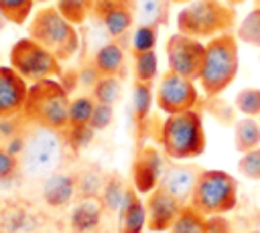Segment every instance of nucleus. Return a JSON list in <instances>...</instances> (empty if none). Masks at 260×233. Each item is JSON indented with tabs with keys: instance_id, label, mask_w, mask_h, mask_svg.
<instances>
[{
	"instance_id": "412c9836",
	"label": "nucleus",
	"mask_w": 260,
	"mask_h": 233,
	"mask_svg": "<svg viewBox=\"0 0 260 233\" xmlns=\"http://www.w3.org/2000/svg\"><path fill=\"white\" fill-rule=\"evenodd\" d=\"M234 148L240 154H246L254 148H260V124L258 118L244 115L234 124Z\"/></svg>"
},
{
	"instance_id": "9d476101",
	"label": "nucleus",
	"mask_w": 260,
	"mask_h": 233,
	"mask_svg": "<svg viewBox=\"0 0 260 233\" xmlns=\"http://www.w3.org/2000/svg\"><path fill=\"white\" fill-rule=\"evenodd\" d=\"M165 55L171 71L197 81L205 59V43L183 32H173L165 43Z\"/></svg>"
},
{
	"instance_id": "2eb2a0df",
	"label": "nucleus",
	"mask_w": 260,
	"mask_h": 233,
	"mask_svg": "<svg viewBox=\"0 0 260 233\" xmlns=\"http://www.w3.org/2000/svg\"><path fill=\"white\" fill-rule=\"evenodd\" d=\"M201 166L195 162H185V160H177L175 164H169L162 172L160 178V186L165 190H169L175 199H179L183 205L189 203L191 192L197 184V178L201 174Z\"/></svg>"
},
{
	"instance_id": "9b49d317",
	"label": "nucleus",
	"mask_w": 260,
	"mask_h": 233,
	"mask_svg": "<svg viewBox=\"0 0 260 233\" xmlns=\"http://www.w3.org/2000/svg\"><path fill=\"white\" fill-rule=\"evenodd\" d=\"M91 16L112 41L120 43L136 22V0H95Z\"/></svg>"
},
{
	"instance_id": "f257e3e1",
	"label": "nucleus",
	"mask_w": 260,
	"mask_h": 233,
	"mask_svg": "<svg viewBox=\"0 0 260 233\" xmlns=\"http://www.w3.org/2000/svg\"><path fill=\"white\" fill-rule=\"evenodd\" d=\"M234 32L205 41V59L199 73V87L205 97H219L236 79L240 69V47Z\"/></svg>"
},
{
	"instance_id": "a19ab883",
	"label": "nucleus",
	"mask_w": 260,
	"mask_h": 233,
	"mask_svg": "<svg viewBox=\"0 0 260 233\" xmlns=\"http://www.w3.org/2000/svg\"><path fill=\"white\" fill-rule=\"evenodd\" d=\"M248 233H260V231H248Z\"/></svg>"
},
{
	"instance_id": "79ce46f5",
	"label": "nucleus",
	"mask_w": 260,
	"mask_h": 233,
	"mask_svg": "<svg viewBox=\"0 0 260 233\" xmlns=\"http://www.w3.org/2000/svg\"><path fill=\"white\" fill-rule=\"evenodd\" d=\"M37 2H47V0H37Z\"/></svg>"
},
{
	"instance_id": "4be33fe9",
	"label": "nucleus",
	"mask_w": 260,
	"mask_h": 233,
	"mask_svg": "<svg viewBox=\"0 0 260 233\" xmlns=\"http://www.w3.org/2000/svg\"><path fill=\"white\" fill-rule=\"evenodd\" d=\"M154 93H152V83L144 81H134L132 85V111H134V122L138 128H144L150 109H152Z\"/></svg>"
},
{
	"instance_id": "bb28decb",
	"label": "nucleus",
	"mask_w": 260,
	"mask_h": 233,
	"mask_svg": "<svg viewBox=\"0 0 260 233\" xmlns=\"http://www.w3.org/2000/svg\"><path fill=\"white\" fill-rule=\"evenodd\" d=\"M126 188L128 186L118 176V172H112L110 176H106L104 186H102V192H100V201H102L104 209L106 211H118L120 205H122V201H124Z\"/></svg>"
},
{
	"instance_id": "a878e982",
	"label": "nucleus",
	"mask_w": 260,
	"mask_h": 233,
	"mask_svg": "<svg viewBox=\"0 0 260 233\" xmlns=\"http://www.w3.org/2000/svg\"><path fill=\"white\" fill-rule=\"evenodd\" d=\"M132 73H134V81L154 83V79L158 77V55H156V51L132 53Z\"/></svg>"
},
{
	"instance_id": "4468645a",
	"label": "nucleus",
	"mask_w": 260,
	"mask_h": 233,
	"mask_svg": "<svg viewBox=\"0 0 260 233\" xmlns=\"http://www.w3.org/2000/svg\"><path fill=\"white\" fill-rule=\"evenodd\" d=\"M28 81L10 65H0V120L18 118L28 97Z\"/></svg>"
},
{
	"instance_id": "393cba45",
	"label": "nucleus",
	"mask_w": 260,
	"mask_h": 233,
	"mask_svg": "<svg viewBox=\"0 0 260 233\" xmlns=\"http://www.w3.org/2000/svg\"><path fill=\"white\" fill-rule=\"evenodd\" d=\"M95 0H55V8L75 26H81L91 18Z\"/></svg>"
},
{
	"instance_id": "4c0bfd02",
	"label": "nucleus",
	"mask_w": 260,
	"mask_h": 233,
	"mask_svg": "<svg viewBox=\"0 0 260 233\" xmlns=\"http://www.w3.org/2000/svg\"><path fill=\"white\" fill-rule=\"evenodd\" d=\"M225 2H228L230 6H234V8H236V6H240V4H244L246 0H225Z\"/></svg>"
},
{
	"instance_id": "cd10ccee",
	"label": "nucleus",
	"mask_w": 260,
	"mask_h": 233,
	"mask_svg": "<svg viewBox=\"0 0 260 233\" xmlns=\"http://www.w3.org/2000/svg\"><path fill=\"white\" fill-rule=\"evenodd\" d=\"M236 38L244 45L260 49V8H252L236 26Z\"/></svg>"
},
{
	"instance_id": "e433bc0d",
	"label": "nucleus",
	"mask_w": 260,
	"mask_h": 233,
	"mask_svg": "<svg viewBox=\"0 0 260 233\" xmlns=\"http://www.w3.org/2000/svg\"><path fill=\"white\" fill-rule=\"evenodd\" d=\"M6 24H8V20H6V16H4L2 12H0V32H2L4 28H6Z\"/></svg>"
},
{
	"instance_id": "0eeeda50",
	"label": "nucleus",
	"mask_w": 260,
	"mask_h": 233,
	"mask_svg": "<svg viewBox=\"0 0 260 233\" xmlns=\"http://www.w3.org/2000/svg\"><path fill=\"white\" fill-rule=\"evenodd\" d=\"M8 65L24 77L28 83L41 81V79H53L63 75V63L43 45H39L28 34L18 38L8 53Z\"/></svg>"
},
{
	"instance_id": "7c9ffc66",
	"label": "nucleus",
	"mask_w": 260,
	"mask_h": 233,
	"mask_svg": "<svg viewBox=\"0 0 260 233\" xmlns=\"http://www.w3.org/2000/svg\"><path fill=\"white\" fill-rule=\"evenodd\" d=\"M158 43V28L148 24H136L130 38V51L132 53H144V51H156Z\"/></svg>"
},
{
	"instance_id": "b1692460",
	"label": "nucleus",
	"mask_w": 260,
	"mask_h": 233,
	"mask_svg": "<svg viewBox=\"0 0 260 233\" xmlns=\"http://www.w3.org/2000/svg\"><path fill=\"white\" fill-rule=\"evenodd\" d=\"M167 233H207V217L187 203Z\"/></svg>"
},
{
	"instance_id": "37998d69",
	"label": "nucleus",
	"mask_w": 260,
	"mask_h": 233,
	"mask_svg": "<svg viewBox=\"0 0 260 233\" xmlns=\"http://www.w3.org/2000/svg\"><path fill=\"white\" fill-rule=\"evenodd\" d=\"M258 124H260V118H258Z\"/></svg>"
},
{
	"instance_id": "58836bf2",
	"label": "nucleus",
	"mask_w": 260,
	"mask_h": 233,
	"mask_svg": "<svg viewBox=\"0 0 260 233\" xmlns=\"http://www.w3.org/2000/svg\"><path fill=\"white\" fill-rule=\"evenodd\" d=\"M189 2H193V0H171V4H181V6L189 4Z\"/></svg>"
},
{
	"instance_id": "6ab92c4d",
	"label": "nucleus",
	"mask_w": 260,
	"mask_h": 233,
	"mask_svg": "<svg viewBox=\"0 0 260 233\" xmlns=\"http://www.w3.org/2000/svg\"><path fill=\"white\" fill-rule=\"evenodd\" d=\"M104 205L100 201V197H85L81 199L73 209H71V229L77 231V233H87V231H93L100 221H102V215H104Z\"/></svg>"
},
{
	"instance_id": "72a5a7b5",
	"label": "nucleus",
	"mask_w": 260,
	"mask_h": 233,
	"mask_svg": "<svg viewBox=\"0 0 260 233\" xmlns=\"http://www.w3.org/2000/svg\"><path fill=\"white\" fill-rule=\"evenodd\" d=\"M114 120V105H106V103H95V109H93V115H91V122H89V128L95 132V130H104L112 124Z\"/></svg>"
},
{
	"instance_id": "a211bd4d",
	"label": "nucleus",
	"mask_w": 260,
	"mask_h": 233,
	"mask_svg": "<svg viewBox=\"0 0 260 233\" xmlns=\"http://www.w3.org/2000/svg\"><path fill=\"white\" fill-rule=\"evenodd\" d=\"M75 190H77L75 176L67 172H51L43 184V201L53 209H61L71 203Z\"/></svg>"
},
{
	"instance_id": "ddd939ff",
	"label": "nucleus",
	"mask_w": 260,
	"mask_h": 233,
	"mask_svg": "<svg viewBox=\"0 0 260 233\" xmlns=\"http://www.w3.org/2000/svg\"><path fill=\"white\" fill-rule=\"evenodd\" d=\"M144 207H146V227L152 233H165L175 223L177 215L183 209V203L158 184L154 190L146 195Z\"/></svg>"
},
{
	"instance_id": "dca6fc26",
	"label": "nucleus",
	"mask_w": 260,
	"mask_h": 233,
	"mask_svg": "<svg viewBox=\"0 0 260 233\" xmlns=\"http://www.w3.org/2000/svg\"><path fill=\"white\" fill-rule=\"evenodd\" d=\"M91 65L100 77H120L126 75V51L118 41H106L98 47L91 57Z\"/></svg>"
},
{
	"instance_id": "f704fd0d",
	"label": "nucleus",
	"mask_w": 260,
	"mask_h": 233,
	"mask_svg": "<svg viewBox=\"0 0 260 233\" xmlns=\"http://www.w3.org/2000/svg\"><path fill=\"white\" fill-rule=\"evenodd\" d=\"M18 166H20L18 156L14 152L6 150V148H0V180L14 176L16 170H18Z\"/></svg>"
},
{
	"instance_id": "ea45409f",
	"label": "nucleus",
	"mask_w": 260,
	"mask_h": 233,
	"mask_svg": "<svg viewBox=\"0 0 260 233\" xmlns=\"http://www.w3.org/2000/svg\"><path fill=\"white\" fill-rule=\"evenodd\" d=\"M252 8H260V0H252Z\"/></svg>"
},
{
	"instance_id": "2f4dec72",
	"label": "nucleus",
	"mask_w": 260,
	"mask_h": 233,
	"mask_svg": "<svg viewBox=\"0 0 260 233\" xmlns=\"http://www.w3.org/2000/svg\"><path fill=\"white\" fill-rule=\"evenodd\" d=\"M236 111L248 118H260V89L258 87H244L238 91L234 101Z\"/></svg>"
},
{
	"instance_id": "f3484780",
	"label": "nucleus",
	"mask_w": 260,
	"mask_h": 233,
	"mask_svg": "<svg viewBox=\"0 0 260 233\" xmlns=\"http://www.w3.org/2000/svg\"><path fill=\"white\" fill-rule=\"evenodd\" d=\"M118 213V233H142L146 227V207L134 186L126 188Z\"/></svg>"
},
{
	"instance_id": "473e14b6",
	"label": "nucleus",
	"mask_w": 260,
	"mask_h": 233,
	"mask_svg": "<svg viewBox=\"0 0 260 233\" xmlns=\"http://www.w3.org/2000/svg\"><path fill=\"white\" fill-rule=\"evenodd\" d=\"M238 172L248 180H260V148H254L238 160Z\"/></svg>"
},
{
	"instance_id": "c85d7f7f",
	"label": "nucleus",
	"mask_w": 260,
	"mask_h": 233,
	"mask_svg": "<svg viewBox=\"0 0 260 233\" xmlns=\"http://www.w3.org/2000/svg\"><path fill=\"white\" fill-rule=\"evenodd\" d=\"M35 2L37 0H0V12L6 16L10 24L22 26L24 22L30 20L35 12Z\"/></svg>"
},
{
	"instance_id": "7ed1b4c3",
	"label": "nucleus",
	"mask_w": 260,
	"mask_h": 233,
	"mask_svg": "<svg viewBox=\"0 0 260 233\" xmlns=\"http://www.w3.org/2000/svg\"><path fill=\"white\" fill-rule=\"evenodd\" d=\"M175 26L177 32L209 41L236 28V8L225 0H193L177 12Z\"/></svg>"
},
{
	"instance_id": "20e7f679",
	"label": "nucleus",
	"mask_w": 260,
	"mask_h": 233,
	"mask_svg": "<svg viewBox=\"0 0 260 233\" xmlns=\"http://www.w3.org/2000/svg\"><path fill=\"white\" fill-rule=\"evenodd\" d=\"M158 144L165 156L173 160H191L201 156L207 146L201 113L197 109H189L167 115L158 130Z\"/></svg>"
},
{
	"instance_id": "f8f14e48",
	"label": "nucleus",
	"mask_w": 260,
	"mask_h": 233,
	"mask_svg": "<svg viewBox=\"0 0 260 233\" xmlns=\"http://www.w3.org/2000/svg\"><path fill=\"white\" fill-rule=\"evenodd\" d=\"M162 172H165V166H162V154L158 152V148L152 144L140 146L136 150L132 166H130L132 186L140 195H148L150 190H154L160 184Z\"/></svg>"
},
{
	"instance_id": "423d86ee",
	"label": "nucleus",
	"mask_w": 260,
	"mask_h": 233,
	"mask_svg": "<svg viewBox=\"0 0 260 233\" xmlns=\"http://www.w3.org/2000/svg\"><path fill=\"white\" fill-rule=\"evenodd\" d=\"M189 205L205 217L225 215L238 205V182L236 178L219 168H203L197 184L191 192Z\"/></svg>"
},
{
	"instance_id": "c9c22d12",
	"label": "nucleus",
	"mask_w": 260,
	"mask_h": 233,
	"mask_svg": "<svg viewBox=\"0 0 260 233\" xmlns=\"http://www.w3.org/2000/svg\"><path fill=\"white\" fill-rule=\"evenodd\" d=\"M207 233H234V225L225 215L207 217Z\"/></svg>"
},
{
	"instance_id": "6e6552de",
	"label": "nucleus",
	"mask_w": 260,
	"mask_h": 233,
	"mask_svg": "<svg viewBox=\"0 0 260 233\" xmlns=\"http://www.w3.org/2000/svg\"><path fill=\"white\" fill-rule=\"evenodd\" d=\"M18 158L28 176H49L51 172H55L61 160V134L49 128L35 126L24 136Z\"/></svg>"
},
{
	"instance_id": "c03bdc74",
	"label": "nucleus",
	"mask_w": 260,
	"mask_h": 233,
	"mask_svg": "<svg viewBox=\"0 0 260 233\" xmlns=\"http://www.w3.org/2000/svg\"><path fill=\"white\" fill-rule=\"evenodd\" d=\"M0 59H2V55H0Z\"/></svg>"
},
{
	"instance_id": "c756f323",
	"label": "nucleus",
	"mask_w": 260,
	"mask_h": 233,
	"mask_svg": "<svg viewBox=\"0 0 260 233\" xmlns=\"http://www.w3.org/2000/svg\"><path fill=\"white\" fill-rule=\"evenodd\" d=\"M122 93V79L120 77H100L95 85L91 87V97L95 103H106L114 105L120 99Z\"/></svg>"
},
{
	"instance_id": "aec40b11",
	"label": "nucleus",
	"mask_w": 260,
	"mask_h": 233,
	"mask_svg": "<svg viewBox=\"0 0 260 233\" xmlns=\"http://www.w3.org/2000/svg\"><path fill=\"white\" fill-rule=\"evenodd\" d=\"M171 14V0H136V20L148 26H167Z\"/></svg>"
},
{
	"instance_id": "1a4fd4ad",
	"label": "nucleus",
	"mask_w": 260,
	"mask_h": 233,
	"mask_svg": "<svg viewBox=\"0 0 260 233\" xmlns=\"http://www.w3.org/2000/svg\"><path fill=\"white\" fill-rule=\"evenodd\" d=\"M154 103L165 115L195 109V105L199 103L197 85L193 79H187V77L167 69L158 77L156 91H154Z\"/></svg>"
},
{
	"instance_id": "f03ea898",
	"label": "nucleus",
	"mask_w": 260,
	"mask_h": 233,
	"mask_svg": "<svg viewBox=\"0 0 260 233\" xmlns=\"http://www.w3.org/2000/svg\"><path fill=\"white\" fill-rule=\"evenodd\" d=\"M69 91L59 79H41L28 85V97L20 118L32 126L49 128L63 134L69 118Z\"/></svg>"
},
{
	"instance_id": "39448f33",
	"label": "nucleus",
	"mask_w": 260,
	"mask_h": 233,
	"mask_svg": "<svg viewBox=\"0 0 260 233\" xmlns=\"http://www.w3.org/2000/svg\"><path fill=\"white\" fill-rule=\"evenodd\" d=\"M26 30L30 38L49 49L61 63L73 59L81 45L77 26L71 24L55 6H43L35 10Z\"/></svg>"
},
{
	"instance_id": "5701e85b",
	"label": "nucleus",
	"mask_w": 260,
	"mask_h": 233,
	"mask_svg": "<svg viewBox=\"0 0 260 233\" xmlns=\"http://www.w3.org/2000/svg\"><path fill=\"white\" fill-rule=\"evenodd\" d=\"M95 109V99L89 95H77L69 103V118H67V130H85L89 128L91 115Z\"/></svg>"
}]
</instances>
